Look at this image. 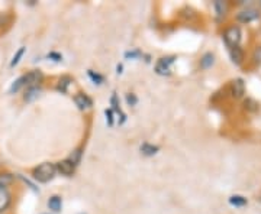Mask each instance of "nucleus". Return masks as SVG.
<instances>
[{
  "label": "nucleus",
  "instance_id": "4",
  "mask_svg": "<svg viewBox=\"0 0 261 214\" xmlns=\"http://www.w3.org/2000/svg\"><path fill=\"white\" fill-rule=\"evenodd\" d=\"M229 93H231V97L235 99V100L243 99L244 94H245V83H244L243 78H235V80L231 81Z\"/></svg>",
  "mask_w": 261,
  "mask_h": 214
},
{
  "label": "nucleus",
  "instance_id": "5",
  "mask_svg": "<svg viewBox=\"0 0 261 214\" xmlns=\"http://www.w3.org/2000/svg\"><path fill=\"white\" fill-rule=\"evenodd\" d=\"M75 167L70 159H63V161H60V162H57L56 168H57V172H60L61 175H64V177H71L73 174H74Z\"/></svg>",
  "mask_w": 261,
  "mask_h": 214
},
{
  "label": "nucleus",
  "instance_id": "22",
  "mask_svg": "<svg viewBox=\"0 0 261 214\" xmlns=\"http://www.w3.org/2000/svg\"><path fill=\"white\" fill-rule=\"evenodd\" d=\"M252 61H254V64H258V66L261 64V45L254 49V52H252Z\"/></svg>",
  "mask_w": 261,
  "mask_h": 214
},
{
  "label": "nucleus",
  "instance_id": "7",
  "mask_svg": "<svg viewBox=\"0 0 261 214\" xmlns=\"http://www.w3.org/2000/svg\"><path fill=\"white\" fill-rule=\"evenodd\" d=\"M173 63H174V56H164V58H161L159 63H157V66H155V71H157V74L160 75L170 74V67H171Z\"/></svg>",
  "mask_w": 261,
  "mask_h": 214
},
{
  "label": "nucleus",
  "instance_id": "6",
  "mask_svg": "<svg viewBox=\"0 0 261 214\" xmlns=\"http://www.w3.org/2000/svg\"><path fill=\"white\" fill-rule=\"evenodd\" d=\"M23 77H25L27 87H35L38 84L42 83V80H44V74L39 70H32V71H29L27 74H23Z\"/></svg>",
  "mask_w": 261,
  "mask_h": 214
},
{
  "label": "nucleus",
  "instance_id": "24",
  "mask_svg": "<svg viewBox=\"0 0 261 214\" xmlns=\"http://www.w3.org/2000/svg\"><path fill=\"white\" fill-rule=\"evenodd\" d=\"M105 114H106V121H108V125H109V126H112L113 125V110L112 109H108V110H105Z\"/></svg>",
  "mask_w": 261,
  "mask_h": 214
},
{
  "label": "nucleus",
  "instance_id": "15",
  "mask_svg": "<svg viewBox=\"0 0 261 214\" xmlns=\"http://www.w3.org/2000/svg\"><path fill=\"white\" fill-rule=\"evenodd\" d=\"M73 83V80L70 78V77H63V78H60V81L57 84V90L60 91V93L65 94L68 91V87H70V84Z\"/></svg>",
  "mask_w": 261,
  "mask_h": 214
},
{
  "label": "nucleus",
  "instance_id": "2",
  "mask_svg": "<svg viewBox=\"0 0 261 214\" xmlns=\"http://www.w3.org/2000/svg\"><path fill=\"white\" fill-rule=\"evenodd\" d=\"M224 38L225 44H226V47L229 48H235V47H240V44H241V39H243V32H241V28L238 26V25H231V26H228V28L224 30Z\"/></svg>",
  "mask_w": 261,
  "mask_h": 214
},
{
  "label": "nucleus",
  "instance_id": "21",
  "mask_svg": "<svg viewBox=\"0 0 261 214\" xmlns=\"http://www.w3.org/2000/svg\"><path fill=\"white\" fill-rule=\"evenodd\" d=\"M80 158H82V150L80 149H77V150H74L70 157H68V159L74 164V165H77L79 162H80Z\"/></svg>",
  "mask_w": 261,
  "mask_h": 214
},
{
  "label": "nucleus",
  "instance_id": "1",
  "mask_svg": "<svg viewBox=\"0 0 261 214\" xmlns=\"http://www.w3.org/2000/svg\"><path fill=\"white\" fill-rule=\"evenodd\" d=\"M57 174V168L54 164H51V162H44V164H41V165H38V167L34 168V171H32V177L35 181L38 182H42V184H45V182H49L53 178L56 177Z\"/></svg>",
  "mask_w": 261,
  "mask_h": 214
},
{
  "label": "nucleus",
  "instance_id": "28",
  "mask_svg": "<svg viewBox=\"0 0 261 214\" xmlns=\"http://www.w3.org/2000/svg\"><path fill=\"white\" fill-rule=\"evenodd\" d=\"M258 5H260V6H261V0H260V2H258Z\"/></svg>",
  "mask_w": 261,
  "mask_h": 214
},
{
  "label": "nucleus",
  "instance_id": "27",
  "mask_svg": "<svg viewBox=\"0 0 261 214\" xmlns=\"http://www.w3.org/2000/svg\"><path fill=\"white\" fill-rule=\"evenodd\" d=\"M141 55V52L140 51H135V52H126V54H125V56H126V58H135V56H140Z\"/></svg>",
  "mask_w": 261,
  "mask_h": 214
},
{
  "label": "nucleus",
  "instance_id": "18",
  "mask_svg": "<svg viewBox=\"0 0 261 214\" xmlns=\"http://www.w3.org/2000/svg\"><path fill=\"white\" fill-rule=\"evenodd\" d=\"M141 152L147 157H152L159 152V146H154V145H149V143H144L141 146Z\"/></svg>",
  "mask_w": 261,
  "mask_h": 214
},
{
  "label": "nucleus",
  "instance_id": "23",
  "mask_svg": "<svg viewBox=\"0 0 261 214\" xmlns=\"http://www.w3.org/2000/svg\"><path fill=\"white\" fill-rule=\"evenodd\" d=\"M89 77L92 78V81H93L94 84H102L103 83V77L100 74H94V71H92V70H89Z\"/></svg>",
  "mask_w": 261,
  "mask_h": 214
},
{
  "label": "nucleus",
  "instance_id": "25",
  "mask_svg": "<svg viewBox=\"0 0 261 214\" xmlns=\"http://www.w3.org/2000/svg\"><path fill=\"white\" fill-rule=\"evenodd\" d=\"M126 102H128L129 106H135V104L138 103V99H137L135 94H128V96H126Z\"/></svg>",
  "mask_w": 261,
  "mask_h": 214
},
{
  "label": "nucleus",
  "instance_id": "17",
  "mask_svg": "<svg viewBox=\"0 0 261 214\" xmlns=\"http://www.w3.org/2000/svg\"><path fill=\"white\" fill-rule=\"evenodd\" d=\"M229 204L233 207H244L248 204V200L243 196H231L229 197Z\"/></svg>",
  "mask_w": 261,
  "mask_h": 214
},
{
  "label": "nucleus",
  "instance_id": "9",
  "mask_svg": "<svg viewBox=\"0 0 261 214\" xmlns=\"http://www.w3.org/2000/svg\"><path fill=\"white\" fill-rule=\"evenodd\" d=\"M74 103L77 104V107L80 109V110H87V109H90L92 107V99L87 96V94L84 93H77L74 96Z\"/></svg>",
  "mask_w": 261,
  "mask_h": 214
},
{
  "label": "nucleus",
  "instance_id": "26",
  "mask_svg": "<svg viewBox=\"0 0 261 214\" xmlns=\"http://www.w3.org/2000/svg\"><path fill=\"white\" fill-rule=\"evenodd\" d=\"M48 58H53V61H57V63L63 59V56L58 55V54H56V52H51V54L48 55Z\"/></svg>",
  "mask_w": 261,
  "mask_h": 214
},
{
  "label": "nucleus",
  "instance_id": "11",
  "mask_svg": "<svg viewBox=\"0 0 261 214\" xmlns=\"http://www.w3.org/2000/svg\"><path fill=\"white\" fill-rule=\"evenodd\" d=\"M41 91H42V90H41V87H38V85H35V87H28L25 94H23V100L27 103L35 102L38 97L41 96Z\"/></svg>",
  "mask_w": 261,
  "mask_h": 214
},
{
  "label": "nucleus",
  "instance_id": "14",
  "mask_svg": "<svg viewBox=\"0 0 261 214\" xmlns=\"http://www.w3.org/2000/svg\"><path fill=\"white\" fill-rule=\"evenodd\" d=\"M215 64V55L212 52H206L203 56L200 58V68L202 70H209L211 67H214Z\"/></svg>",
  "mask_w": 261,
  "mask_h": 214
},
{
  "label": "nucleus",
  "instance_id": "10",
  "mask_svg": "<svg viewBox=\"0 0 261 214\" xmlns=\"http://www.w3.org/2000/svg\"><path fill=\"white\" fill-rule=\"evenodd\" d=\"M229 56L232 59V63L235 66H241L245 59V54H244V49L241 47H235L229 49Z\"/></svg>",
  "mask_w": 261,
  "mask_h": 214
},
{
  "label": "nucleus",
  "instance_id": "12",
  "mask_svg": "<svg viewBox=\"0 0 261 214\" xmlns=\"http://www.w3.org/2000/svg\"><path fill=\"white\" fill-rule=\"evenodd\" d=\"M214 9L215 15H216V19L221 20L226 16V10H228V5L225 2H221V0H216L214 2Z\"/></svg>",
  "mask_w": 261,
  "mask_h": 214
},
{
  "label": "nucleus",
  "instance_id": "16",
  "mask_svg": "<svg viewBox=\"0 0 261 214\" xmlns=\"http://www.w3.org/2000/svg\"><path fill=\"white\" fill-rule=\"evenodd\" d=\"M22 87H27V83H25V77H23V75H22V77H19L18 80H15V81L12 83V85H10V88H9V93L10 94L18 93Z\"/></svg>",
  "mask_w": 261,
  "mask_h": 214
},
{
  "label": "nucleus",
  "instance_id": "3",
  "mask_svg": "<svg viewBox=\"0 0 261 214\" xmlns=\"http://www.w3.org/2000/svg\"><path fill=\"white\" fill-rule=\"evenodd\" d=\"M235 19L240 23H251L254 20L260 19V12L254 9V8H245V9H241L235 15Z\"/></svg>",
  "mask_w": 261,
  "mask_h": 214
},
{
  "label": "nucleus",
  "instance_id": "13",
  "mask_svg": "<svg viewBox=\"0 0 261 214\" xmlns=\"http://www.w3.org/2000/svg\"><path fill=\"white\" fill-rule=\"evenodd\" d=\"M48 208L53 210L54 213H60L63 208V200L60 196H51L48 198Z\"/></svg>",
  "mask_w": 261,
  "mask_h": 214
},
{
  "label": "nucleus",
  "instance_id": "8",
  "mask_svg": "<svg viewBox=\"0 0 261 214\" xmlns=\"http://www.w3.org/2000/svg\"><path fill=\"white\" fill-rule=\"evenodd\" d=\"M10 203H12V194H10L9 188L0 186V213L6 211L9 208Z\"/></svg>",
  "mask_w": 261,
  "mask_h": 214
},
{
  "label": "nucleus",
  "instance_id": "19",
  "mask_svg": "<svg viewBox=\"0 0 261 214\" xmlns=\"http://www.w3.org/2000/svg\"><path fill=\"white\" fill-rule=\"evenodd\" d=\"M25 51H27V48L25 47H20L18 49V52L13 55V58H12V61H10V68H13V67H16L20 63V58L25 55Z\"/></svg>",
  "mask_w": 261,
  "mask_h": 214
},
{
  "label": "nucleus",
  "instance_id": "20",
  "mask_svg": "<svg viewBox=\"0 0 261 214\" xmlns=\"http://www.w3.org/2000/svg\"><path fill=\"white\" fill-rule=\"evenodd\" d=\"M12 181H13V177L10 174H8V172H2L0 174V186L8 187Z\"/></svg>",
  "mask_w": 261,
  "mask_h": 214
}]
</instances>
